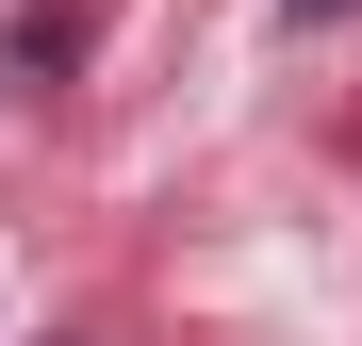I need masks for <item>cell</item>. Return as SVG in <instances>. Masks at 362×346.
<instances>
[{"label":"cell","instance_id":"cell-1","mask_svg":"<svg viewBox=\"0 0 362 346\" xmlns=\"http://www.w3.org/2000/svg\"><path fill=\"white\" fill-rule=\"evenodd\" d=\"M280 17H346V0H280Z\"/></svg>","mask_w":362,"mask_h":346}]
</instances>
